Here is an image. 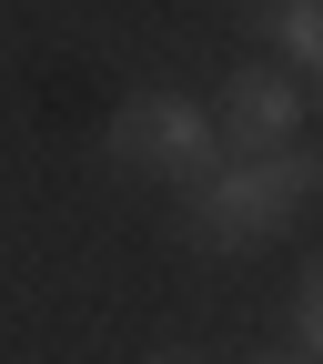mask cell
<instances>
[{
    "instance_id": "1",
    "label": "cell",
    "mask_w": 323,
    "mask_h": 364,
    "mask_svg": "<svg viewBox=\"0 0 323 364\" xmlns=\"http://www.w3.org/2000/svg\"><path fill=\"white\" fill-rule=\"evenodd\" d=\"M182 193V233H192L202 253H253L273 233H293V223L313 213L323 193V152L313 142H283V152H212L192 182H172Z\"/></svg>"
},
{
    "instance_id": "2",
    "label": "cell",
    "mask_w": 323,
    "mask_h": 364,
    "mask_svg": "<svg viewBox=\"0 0 323 364\" xmlns=\"http://www.w3.org/2000/svg\"><path fill=\"white\" fill-rule=\"evenodd\" d=\"M212 112L182 102V91H131V102L111 112V162L121 172H152V182H192L212 162Z\"/></svg>"
},
{
    "instance_id": "3",
    "label": "cell",
    "mask_w": 323,
    "mask_h": 364,
    "mask_svg": "<svg viewBox=\"0 0 323 364\" xmlns=\"http://www.w3.org/2000/svg\"><path fill=\"white\" fill-rule=\"evenodd\" d=\"M303 81L283 71V61H243L233 81H222V102H212V142L222 152H283V142H303Z\"/></svg>"
},
{
    "instance_id": "4",
    "label": "cell",
    "mask_w": 323,
    "mask_h": 364,
    "mask_svg": "<svg viewBox=\"0 0 323 364\" xmlns=\"http://www.w3.org/2000/svg\"><path fill=\"white\" fill-rule=\"evenodd\" d=\"M243 21L273 61L303 81V102H323V0H243Z\"/></svg>"
},
{
    "instance_id": "5",
    "label": "cell",
    "mask_w": 323,
    "mask_h": 364,
    "mask_svg": "<svg viewBox=\"0 0 323 364\" xmlns=\"http://www.w3.org/2000/svg\"><path fill=\"white\" fill-rule=\"evenodd\" d=\"M293 344H303V354L323 364V263L303 273V284H293Z\"/></svg>"
},
{
    "instance_id": "6",
    "label": "cell",
    "mask_w": 323,
    "mask_h": 364,
    "mask_svg": "<svg viewBox=\"0 0 323 364\" xmlns=\"http://www.w3.org/2000/svg\"><path fill=\"white\" fill-rule=\"evenodd\" d=\"M253 364H313V354H303V344H283V354H253Z\"/></svg>"
},
{
    "instance_id": "7",
    "label": "cell",
    "mask_w": 323,
    "mask_h": 364,
    "mask_svg": "<svg viewBox=\"0 0 323 364\" xmlns=\"http://www.w3.org/2000/svg\"><path fill=\"white\" fill-rule=\"evenodd\" d=\"M152 364H202V354H152Z\"/></svg>"
}]
</instances>
